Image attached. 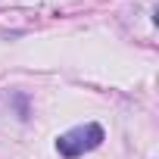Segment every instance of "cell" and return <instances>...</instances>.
Here are the masks:
<instances>
[{"label": "cell", "mask_w": 159, "mask_h": 159, "mask_svg": "<svg viewBox=\"0 0 159 159\" xmlns=\"http://www.w3.org/2000/svg\"><path fill=\"white\" fill-rule=\"evenodd\" d=\"M103 140H106L103 125L88 122V125H78V128L59 134V137H56V153H59L62 159H78V156H84V153L97 150Z\"/></svg>", "instance_id": "cell-1"}, {"label": "cell", "mask_w": 159, "mask_h": 159, "mask_svg": "<svg viewBox=\"0 0 159 159\" xmlns=\"http://www.w3.org/2000/svg\"><path fill=\"white\" fill-rule=\"evenodd\" d=\"M13 106H16V116H19L22 122L31 116V112H28V97H25V94H19V91L13 94Z\"/></svg>", "instance_id": "cell-2"}]
</instances>
